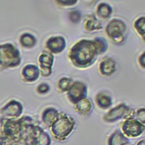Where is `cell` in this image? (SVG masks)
Here are the masks:
<instances>
[{
	"mask_svg": "<svg viewBox=\"0 0 145 145\" xmlns=\"http://www.w3.org/2000/svg\"><path fill=\"white\" fill-rule=\"evenodd\" d=\"M21 63L20 51L11 43L0 44V67L13 68Z\"/></svg>",
	"mask_w": 145,
	"mask_h": 145,
	"instance_id": "4",
	"label": "cell"
},
{
	"mask_svg": "<svg viewBox=\"0 0 145 145\" xmlns=\"http://www.w3.org/2000/svg\"><path fill=\"white\" fill-rule=\"evenodd\" d=\"M145 52H142V54H141L139 57H138V63L140 65V66L142 67L143 69L145 68Z\"/></svg>",
	"mask_w": 145,
	"mask_h": 145,
	"instance_id": "29",
	"label": "cell"
},
{
	"mask_svg": "<svg viewBox=\"0 0 145 145\" xmlns=\"http://www.w3.org/2000/svg\"><path fill=\"white\" fill-rule=\"evenodd\" d=\"M137 145H144V140L140 141V142H138V143L137 144Z\"/></svg>",
	"mask_w": 145,
	"mask_h": 145,
	"instance_id": "30",
	"label": "cell"
},
{
	"mask_svg": "<svg viewBox=\"0 0 145 145\" xmlns=\"http://www.w3.org/2000/svg\"><path fill=\"white\" fill-rule=\"evenodd\" d=\"M96 104L101 109H108L112 106V99L111 96L106 91H100L96 96Z\"/></svg>",
	"mask_w": 145,
	"mask_h": 145,
	"instance_id": "17",
	"label": "cell"
},
{
	"mask_svg": "<svg viewBox=\"0 0 145 145\" xmlns=\"http://www.w3.org/2000/svg\"><path fill=\"white\" fill-rule=\"evenodd\" d=\"M88 94V88L86 84L79 81L73 82L71 89L68 91L67 97L70 102L76 104L84 98H86Z\"/></svg>",
	"mask_w": 145,
	"mask_h": 145,
	"instance_id": "9",
	"label": "cell"
},
{
	"mask_svg": "<svg viewBox=\"0 0 145 145\" xmlns=\"http://www.w3.org/2000/svg\"><path fill=\"white\" fill-rule=\"evenodd\" d=\"M37 145H50L51 144V138L50 135L45 132L43 129L40 128L38 135L36 137Z\"/></svg>",
	"mask_w": 145,
	"mask_h": 145,
	"instance_id": "24",
	"label": "cell"
},
{
	"mask_svg": "<svg viewBox=\"0 0 145 145\" xmlns=\"http://www.w3.org/2000/svg\"><path fill=\"white\" fill-rule=\"evenodd\" d=\"M93 42L95 46L97 55L104 54L107 52V49H108V43L105 39L103 37H96L93 40Z\"/></svg>",
	"mask_w": 145,
	"mask_h": 145,
	"instance_id": "21",
	"label": "cell"
},
{
	"mask_svg": "<svg viewBox=\"0 0 145 145\" xmlns=\"http://www.w3.org/2000/svg\"><path fill=\"white\" fill-rule=\"evenodd\" d=\"M54 57L48 51H43L39 57L40 75L43 77H49L52 73V66Z\"/></svg>",
	"mask_w": 145,
	"mask_h": 145,
	"instance_id": "10",
	"label": "cell"
},
{
	"mask_svg": "<svg viewBox=\"0 0 145 145\" xmlns=\"http://www.w3.org/2000/svg\"><path fill=\"white\" fill-rule=\"evenodd\" d=\"M21 76L23 78V80L25 82H35L39 79L40 76L39 68L35 65H26L22 69Z\"/></svg>",
	"mask_w": 145,
	"mask_h": 145,
	"instance_id": "12",
	"label": "cell"
},
{
	"mask_svg": "<svg viewBox=\"0 0 145 145\" xmlns=\"http://www.w3.org/2000/svg\"><path fill=\"white\" fill-rule=\"evenodd\" d=\"M129 140L120 130L117 129L110 136L107 141L108 145H126Z\"/></svg>",
	"mask_w": 145,
	"mask_h": 145,
	"instance_id": "18",
	"label": "cell"
},
{
	"mask_svg": "<svg viewBox=\"0 0 145 145\" xmlns=\"http://www.w3.org/2000/svg\"><path fill=\"white\" fill-rule=\"evenodd\" d=\"M134 27L137 31L138 34L142 37L143 41H144L145 38V18L144 16L139 17L135 20L134 23Z\"/></svg>",
	"mask_w": 145,
	"mask_h": 145,
	"instance_id": "23",
	"label": "cell"
},
{
	"mask_svg": "<svg viewBox=\"0 0 145 145\" xmlns=\"http://www.w3.org/2000/svg\"><path fill=\"white\" fill-rule=\"evenodd\" d=\"M68 18L72 23L78 24L81 22V13L78 10H72L69 12Z\"/></svg>",
	"mask_w": 145,
	"mask_h": 145,
	"instance_id": "25",
	"label": "cell"
},
{
	"mask_svg": "<svg viewBox=\"0 0 145 145\" xmlns=\"http://www.w3.org/2000/svg\"><path fill=\"white\" fill-rule=\"evenodd\" d=\"M112 12L113 10L112 7L106 2H102L99 4L97 8V15L102 20H107L110 18Z\"/></svg>",
	"mask_w": 145,
	"mask_h": 145,
	"instance_id": "19",
	"label": "cell"
},
{
	"mask_svg": "<svg viewBox=\"0 0 145 145\" xmlns=\"http://www.w3.org/2000/svg\"><path fill=\"white\" fill-rule=\"evenodd\" d=\"M46 48L52 54H59L66 48V40L62 36H52L46 41Z\"/></svg>",
	"mask_w": 145,
	"mask_h": 145,
	"instance_id": "11",
	"label": "cell"
},
{
	"mask_svg": "<svg viewBox=\"0 0 145 145\" xmlns=\"http://www.w3.org/2000/svg\"><path fill=\"white\" fill-rule=\"evenodd\" d=\"M145 125L134 118L126 119L122 124V133L129 137H138L143 133Z\"/></svg>",
	"mask_w": 145,
	"mask_h": 145,
	"instance_id": "7",
	"label": "cell"
},
{
	"mask_svg": "<svg viewBox=\"0 0 145 145\" xmlns=\"http://www.w3.org/2000/svg\"><path fill=\"white\" fill-rule=\"evenodd\" d=\"M75 109L80 115L87 116L92 111V103L88 98H84L75 104Z\"/></svg>",
	"mask_w": 145,
	"mask_h": 145,
	"instance_id": "16",
	"label": "cell"
},
{
	"mask_svg": "<svg viewBox=\"0 0 145 145\" xmlns=\"http://www.w3.org/2000/svg\"><path fill=\"white\" fill-rule=\"evenodd\" d=\"M37 39L33 34L30 33H23L20 36V44L23 48L32 49L36 46Z\"/></svg>",
	"mask_w": 145,
	"mask_h": 145,
	"instance_id": "20",
	"label": "cell"
},
{
	"mask_svg": "<svg viewBox=\"0 0 145 145\" xmlns=\"http://www.w3.org/2000/svg\"><path fill=\"white\" fill-rule=\"evenodd\" d=\"M57 5L62 7H69V6H72V5H76L78 2L77 0H72V1H56Z\"/></svg>",
	"mask_w": 145,
	"mask_h": 145,
	"instance_id": "28",
	"label": "cell"
},
{
	"mask_svg": "<svg viewBox=\"0 0 145 145\" xmlns=\"http://www.w3.org/2000/svg\"><path fill=\"white\" fill-rule=\"evenodd\" d=\"M50 90V85L46 83H41L36 87V91L39 94H46Z\"/></svg>",
	"mask_w": 145,
	"mask_h": 145,
	"instance_id": "27",
	"label": "cell"
},
{
	"mask_svg": "<svg viewBox=\"0 0 145 145\" xmlns=\"http://www.w3.org/2000/svg\"><path fill=\"white\" fill-rule=\"evenodd\" d=\"M76 125L74 119L66 113H59L58 118L51 125V130L54 138L59 141L65 140L71 134Z\"/></svg>",
	"mask_w": 145,
	"mask_h": 145,
	"instance_id": "3",
	"label": "cell"
},
{
	"mask_svg": "<svg viewBox=\"0 0 145 145\" xmlns=\"http://www.w3.org/2000/svg\"><path fill=\"white\" fill-rule=\"evenodd\" d=\"M84 29L87 32H93L99 31L103 28L102 23L98 20L94 14H89L84 17Z\"/></svg>",
	"mask_w": 145,
	"mask_h": 145,
	"instance_id": "14",
	"label": "cell"
},
{
	"mask_svg": "<svg viewBox=\"0 0 145 145\" xmlns=\"http://www.w3.org/2000/svg\"><path fill=\"white\" fill-rule=\"evenodd\" d=\"M99 72L103 76H110L116 71V62L110 57H105L99 63Z\"/></svg>",
	"mask_w": 145,
	"mask_h": 145,
	"instance_id": "13",
	"label": "cell"
},
{
	"mask_svg": "<svg viewBox=\"0 0 145 145\" xmlns=\"http://www.w3.org/2000/svg\"><path fill=\"white\" fill-rule=\"evenodd\" d=\"M23 112V105L18 101L12 99L5 105L0 110L2 118H18Z\"/></svg>",
	"mask_w": 145,
	"mask_h": 145,
	"instance_id": "8",
	"label": "cell"
},
{
	"mask_svg": "<svg viewBox=\"0 0 145 145\" xmlns=\"http://www.w3.org/2000/svg\"><path fill=\"white\" fill-rule=\"evenodd\" d=\"M135 115V110L125 103H121L116 107L110 109L105 115L103 116L102 119L106 123L116 122L120 119H126L134 118Z\"/></svg>",
	"mask_w": 145,
	"mask_h": 145,
	"instance_id": "6",
	"label": "cell"
},
{
	"mask_svg": "<svg viewBox=\"0 0 145 145\" xmlns=\"http://www.w3.org/2000/svg\"><path fill=\"white\" fill-rule=\"evenodd\" d=\"M97 56L93 40L81 39L71 47L68 57L76 68H86L95 63Z\"/></svg>",
	"mask_w": 145,
	"mask_h": 145,
	"instance_id": "2",
	"label": "cell"
},
{
	"mask_svg": "<svg viewBox=\"0 0 145 145\" xmlns=\"http://www.w3.org/2000/svg\"><path fill=\"white\" fill-rule=\"evenodd\" d=\"M134 118L138 120L141 123L145 125V110L144 107L138 109L137 112H135L134 115Z\"/></svg>",
	"mask_w": 145,
	"mask_h": 145,
	"instance_id": "26",
	"label": "cell"
},
{
	"mask_svg": "<svg viewBox=\"0 0 145 145\" xmlns=\"http://www.w3.org/2000/svg\"><path fill=\"white\" fill-rule=\"evenodd\" d=\"M60 112H58L57 109L54 107H47L44 109L41 114V120L42 122L47 126L51 127L53 123L58 118Z\"/></svg>",
	"mask_w": 145,
	"mask_h": 145,
	"instance_id": "15",
	"label": "cell"
},
{
	"mask_svg": "<svg viewBox=\"0 0 145 145\" xmlns=\"http://www.w3.org/2000/svg\"><path fill=\"white\" fill-rule=\"evenodd\" d=\"M73 80L71 78L64 77L61 78L58 81L57 83V88L61 92H68V91L71 89L72 84H73Z\"/></svg>",
	"mask_w": 145,
	"mask_h": 145,
	"instance_id": "22",
	"label": "cell"
},
{
	"mask_svg": "<svg viewBox=\"0 0 145 145\" xmlns=\"http://www.w3.org/2000/svg\"><path fill=\"white\" fill-rule=\"evenodd\" d=\"M2 134L0 145H37L36 137L41 127L29 116L20 118H0Z\"/></svg>",
	"mask_w": 145,
	"mask_h": 145,
	"instance_id": "1",
	"label": "cell"
},
{
	"mask_svg": "<svg viewBox=\"0 0 145 145\" xmlns=\"http://www.w3.org/2000/svg\"><path fill=\"white\" fill-rule=\"evenodd\" d=\"M126 24L123 20L114 18L107 23L105 28L106 35L108 36L115 44H122L125 40V34L126 31Z\"/></svg>",
	"mask_w": 145,
	"mask_h": 145,
	"instance_id": "5",
	"label": "cell"
}]
</instances>
